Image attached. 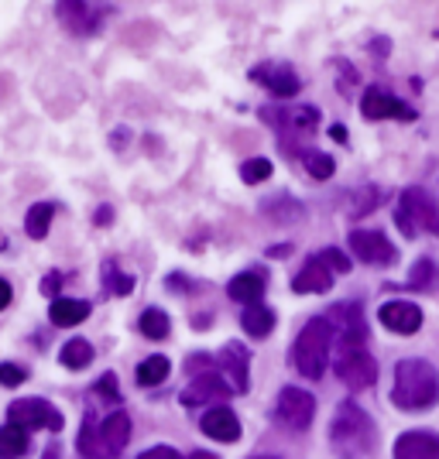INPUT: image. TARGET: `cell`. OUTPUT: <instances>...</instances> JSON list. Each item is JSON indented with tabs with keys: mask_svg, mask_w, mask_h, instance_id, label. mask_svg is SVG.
<instances>
[{
	"mask_svg": "<svg viewBox=\"0 0 439 459\" xmlns=\"http://www.w3.org/2000/svg\"><path fill=\"white\" fill-rule=\"evenodd\" d=\"M137 459H182V456L175 453L172 446H152V449H145Z\"/></svg>",
	"mask_w": 439,
	"mask_h": 459,
	"instance_id": "obj_40",
	"label": "cell"
},
{
	"mask_svg": "<svg viewBox=\"0 0 439 459\" xmlns=\"http://www.w3.org/2000/svg\"><path fill=\"white\" fill-rule=\"evenodd\" d=\"M103 285H107V291L110 295H131L134 291V274H124V271H117V261L114 257H107L103 261Z\"/></svg>",
	"mask_w": 439,
	"mask_h": 459,
	"instance_id": "obj_31",
	"label": "cell"
},
{
	"mask_svg": "<svg viewBox=\"0 0 439 459\" xmlns=\"http://www.w3.org/2000/svg\"><path fill=\"white\" fill-rule=\"evenodd\" d=\"M326 323L333 329V336L350 346V350H361V343L367 340V319H364V308L357 302L329 306L326 308Z\"/></svg>",
	"mask_w": 439,
	"mask_h": 459,
	"instance_id": "obj_8",
	"label": "cell"
},
{
	"mask_svg": "<svg viewBox=\"0 0 439 459\" xmlns=\"http://www.w3.org/2000/svg\"><path fill=\"white\" fill-rule=\"evenodd\" d=\"M58 360H62V367H69V370H83V367H90V360H93V346H90V340H69V343L62 346Z\"/></svg>",
	"mask_w": 439,
	"mask_h": 459,
	"instance_id": "obj_30",
	"label": "cell"
},
{
	"mask_svg": "<svg viewBox=\"0 0 439 459\" xmlns=\"http://www.w3.org/2000/svg\"><path fill=\"white\" fill-rule=\"evenodd\" d=\"M329 442H333L337 456L364 459L374 453L378 432H374V421H371V415H367L364 408H357L354 402H347L337 408V415L329 421Z\"/></svg>",
	"mask_w": 439,
	"mask_h": 459,
	"instance_id": "obj_3",
	"label": "cell"
},
{
	"mask_svg": "<svg viewBox=\"0 0 439 459\" xmlns=\"http://www.w3.org/2000/svg\"><path fill=\"white\" fill-rule=\"evenodd\" d=\"M203 436H210L216 442H237L241 439V419L230 411V408H210L203 421H199Z\"/></svg>",
	"mask_w": 439,
	"mask_h": 459,
	"instance_id": "obj_20",
	"label": "cell"
},
{
	"mask_svg": "<svg viewBox=\"0 0 439 459\" xmlns=\"http://www.w3.org/2000/svg\"><path fill=\"white\" fill-rule=\"evenodd\" d=\"M241 325H244V333L254 336V340H265L268 333L275 329V312L268 306H250L244 316H241Z\"/></svg>",
	"mask_w": 439,
	"mask_h": 459,
	"instance_id": "obj_28",
	"label": "cell"
},
{
	"mask_svg": "<svg viewBox=\"0 0 439 459\" xmlns=\"http://www.w3.org/2000/svg\"><path fill=\"white\" fill-rule=\"evenodd\" d=\"M233 394V387H230L216 370H206V374H199V377H192V384L182 391V402L186 404H203V402H224Z\"/></svg>",
	"mask_w": 439,
	"mask_h": 459,
	"instance_id": "obj_19",
	"label": "cell"
},
{
	"mask_svg": "<svg viewBox=\"0 0 439 459\" xmlns=\"http://www.w3.org/2000/svg\"><path fill=\"white\" fill-rule=\"evenodd\" d=\"M350 254L361 257L367 268H391L399 261V250L382 230H354L350 233Z\"/></svg>",
	"mask_w": 439,
	"mask_h": 459,
	"instance_id": "obj_9",
	"label": "cell"
},
{
	"mask_svg": "<svg viewBox=\"0 0 439 459\" xmlns=\"http://www.w3.org/2000/svg\"><path fill=\"white\" fill-rule=\"evenodd\" d=\"M337 377L350 387V391H367L371 384L378 381V364L371 353L364 350H347L344 357L337 360Z\"/></svg>",
	"mask_w": 439,
	"mask_h": 459,
	"instance_id": "obj_14",
	"label": "cell"
},
{
	"mask_svg": "<svg viewBox=\"0 0 439 459\" xmlns=\"http://www.w3.org/2000/svg\"><path fill=\"white\" fill-rule=\"evenodd\" d=\"M248 79L258 82V86H265L271 96H282V100H292V96L303 90V79L295 76V69L285 65V62H261V65H250Z\"/></svg>",
	"mask_w": 439,
	"mask_h": 459,
	"instance_id": "obj_11",
	"label": "cell"
},
{
	"mask_svg": "<svg viewBox=\"0 0 439 459\" xmlns=\"http://www.w3.org/2000/svg\"><path fill=\"white\" fill-rule=\"evenodd\" d=\"M216 360H220V370L230 377V387L237 391V394H248L250 387V353L244 343H227L220 353H216Z\"/></svg>",
	"mask_w": 439,
	"mask_h": 459,
	"instance_id": "obj_16",
	"label": "cell"
},
{
	"mask_svg": "<svg viewBox=\"0 0 439 459\" xmlns=\"http://www.w3.org/2000/svg\"><path fill=\"white\" fill-rule=\"evenodd\" d=\"M192 325L196 329H206V325H213V316L206 312V316H192Z\"/></svg>",
	"mask_w": 439,
	"mask_h": 459,
	"instance_id": "obj_46",
	"label": "cell"
},
{
	"mask_svg": "<svg viewBox=\"0 0 439 459\" xmlns=\"http://www.w3.org/2000/svg\"><path fill=\"white\" fill-rule=\"evenodd\" d=\"M127 442H131V419H127V411H110L100 425H96L93 411H86L83 429H79V439H76L83 456L117 459Z\"/></svg>",
	"mask_w": 439,
	"mask_h": 459,
	"instance_id": "obj_4",
	"label": "cell"
},
{
	"mask_svg": "<svg viewBox=\"0 0 439 459\" xmlns=\"http://www.w3.org/2000/svg\"><path fill=\"white\" fill-rule=\"evenodd\" d=\"M408 291H436L439 288V264L433 257H419L412 271H408V278H405V285Z\"/></svg>",
	"mask_w": 439,
	"mask_h": 459,
	"instance_id": "obj_24",
	"label": "cell"
},
{
	"mask_svg": "<svg viewBox=\"0 0 439 459\" xmlns=\"http://www.w3.org/2000/svg\"><path fill=\"white\" fill-rule=\"evenodd\" d=\"M110 220H114V210H110V206H100V210L93 212V223H96V227H107Z\"/></svg>",
	"mask_w": 439,
	"mask_h": 459,
	"instance_id": "obj_42",
	"label": "cell"
},
{
	"mask_svg": "<svg viewBox=\"0 0 439 459\" xmlns=\"http://www.w3.org/2000/svg\"><path fill=\"white\" fill-rule=\"evenodd\" d=\"M210 353H192L189 360H186V370H189L192 377H199V374H206L210 370Z\"/></svg>",
	"mask_w": 439,
	"mask_h": 459,
	"instance_id": "obj_39",
	"label": "cell"
},
{
	"mask_svg": "<svg viewBox=\"0 0 439 459\" xmlns=\"http://www.w3.org/2000/svg\"><path fill=\"white\" fill-rule=\"evenodd\" d=\"M333 288V271L323 264V257L320 254H312L303 271L292 278V291L295 295H326Z\"/></svg>",
	"mask_w": 439,
	"mask_h": 459,
	"instance_id": "obj_18",
	"label": "cell"
},
{
	"mask_svg": "<svg viewBox=\"0 0 439 459\" xmlns=\"http://www.w3.org/2000/svg\"><path fill=\"white\" fill-rule=\"evenodd\" d=\"M41 295H56L58 288H62V274H58V271H48V274H45V278H41Z\"/></svg>",
	"mask_w": 439,
	"mask_h": 459,
	"instance_id": "obj_41",
	"label": "cell"
},
{
	"mask_svg": "<svg viewBox=\"0 0 439 459\" xmlns=\"http://www.w3.org/2000/svg\"><path fill=\"white\" fill-rule=\"evenodd\" d=\"M265 281L268 274L265 271H244V274H237V278H230L227 285V295L233 302H244V306H261V299H265Z\"/></svg>",
	"mask_w": 439,
	"mask_h": 459,
	"instance_id": "obj_21",
	"label": "cell"
},
{
	"mask_svg": "<svg viewBox=\"0 0 439 459\" xmlns=\"http://www.w3.org/2000/svg\"><path fill=\"white\" fill-rule=\"evenodd\" d=\"M275 411H278V419L285 421L288 429H295V432H306L312 415H316V398L309 394L306 387H282L278 391V404H275Z\"/></svg>",
	"mask_w": 439,
	"mask_h": 459,
	"instance_id": "obj_12",
	"label": "cell"
},
{
	"mask_svg": "<svg viewBox=\"0 0 439 459\" xmlns=\"http://www.w3.org/2000/svg\"><path fill=\"white\" fill-rule=\"evenodd\" d=\"M378 319L384 329H391L399 336H412L422 329V308L416 302H405V299H391L378 308Z\"/></svg>",
	"mask_w": 439,
	"mask_h": 459,
	"instance_id": "obj_15",
	"label": "cell"
},
{
	"mask_svg": "<svg viewBox=\"0 0 439 459\" xmlns=\"http://www.w3.org/2000/svg\"><path fill=\"white\" fill-rule=\"evenodd\" d=\"M361 114L367 120H401V124H412L419 117L408 103H401L399 96H391L388 90H378V86L361 96Z\"/></svg>",
	"mask_w": 439,
	"mask_h": 459,
	"instance_id": "obj_13",
	"label": "cell"
},
{
	"mask_svg": "<svg viewBox=\"0 0 439 459\" xmlns=\"http://www.w3.org/2000/svg\"><path fill=\"white\" fill-rule=\"evenodd\" d=\"M320 257H323V264L333 271V274H350V268H354V261L347 257L344 250H337V247H326Z\"/></svg>",
	"mask_w": 439,
	"mask_h": 459,
	"instance_id": "obj_36",
	"label": "cell"
},
{
	"mask_svg": "<svg viewBox=\"0 0 439 459\" xmlns=\"http://www.w3.org/2000/svg\"><path fill=\"white\" fill-rule=\"evenodd\" d=\"M271 161L268 158H248L244 165H241V178H244V186H261V182H268L271 178Z\"/></svg>",
	"mask_w": 439,
	"mask_h": 459,
	"instance_id": "obj_33",
	"label": "cell"
},
{
	"mask_svg": "<svg viewBox=\"0 0 439 459\" xmlns=\"http://www.w3.org/2000/svg\"><path fill=\"white\" fill-rule=\"evenodd\" d=\"M11 299H14V291H11V285H7L4 278H0V312L11 306Z\"/></svg>",
	"mask_w": 439,
	"mask_h": 459,
	"instance_id": "obj_43",
	"label": "cell"
},
{
	"mask_svg": "<svg viewBox=\"0 0 439 459\" xmlns=\"http://www.w3.org/2000/svg\"><path fill=\"white\" fill-rule=\"evenodd\" d=\"M261 216L271 220V223H278V227H288V223L306 220V210H303V203L292 199V195H271V199L261 203Z\"/></svg>",
	"mask_w": 439,
	"mask_h": 459,
	"instance_id": "obj_23",
	"label": "cell"
},
{
	"mask_svg": "<svg viewBox=\"0 0 439 459\" xmlns=\"http://www.w3.org/2000/svg\"><path fill=\"white\" fill-rule=\"evenodd\" d=\"M56 14L62 21V28L76 39H93L103 28V18L110 14V7L103 4H83V0H69V4H56Z\"/></svg>",
	"mask_w": 439,
	"mask_h": 459,
	"instance_id": "obj_7",
	"label": "cell"
},
{
	"mask_svg": "<svg viewBox=\"0 0 439 459\" xmlns=\"http://www.w3.org/2000/svg\"><path fill=\"white\" fill-rule=\"evenodd\" d=\"M254 459H271V456H254Z\"/></svg>",
	"mask_w": 439,
	"mask_h": 459,
	"instance_id": "obj_49",
	"label": "cell"
},
{
	"mask_svg": "<svg viewBox=\"0 0 439 459\" xmlns=\"http://www.w3.org/2000/svg\"><path fill=\"white\" fill-rule=\"evenodd\" d=\"M165 285H169V291H182V295L203 291V281H192L189 274H182V271H172V274L165 278Z\"/></svg>",
	"mask_w": 439,
	"mask_h": 459,
	"instance_id": "obj_37",
	"label": "cell"
},
{
	"mask_svg": "<svg viewBox=\"0 0 439 459\" xmlns=\"http://www.w3.org/2000/svg\"><path fill=\"white\" fill-rule=\"evenodd\" d=\"M24 381H28V370L21 364H0V384L4 387H21Z\"/></svg>",
	"mask_w": 439,
	"mask_h": 459,
	"instance_id": "obj_38",
	"label": "cell"
},
{
	"mask_svg": "<svg viewBox=\"0 0 439 459\" xmlns=\"http://www.w3.org/2000/svg\"><path fill=\"white\" fill-rule=\"evenodd\" d=\"M93 306L83 302V299H52L48 306V323L58 325V329H69V325H79L90 319Z\"/></svg>",
	"mask_w": 439,
	"mask_h": 459,
	"instance_id": "obj_22",
	"label": "cell"
},
{
	"mask_svg": "<svg viewBox=\"0 0 439 459\" xmlns=\"http://www.w3.org/2000/svg\"><path fill=\"white\" fill-rule=\"evenodd\" d=\"M28 453V432L21 425H0V459H21Z\"/></svg>",
	"mask_w": 439,
	"mask_h": 459,
	"instance_id": "obj_29",
	"label": "cell"
},
{
	"mask_svg": "<svg viewBox=\"0 0 439 459\" xmlns=\"http://www.w3.org/2000/svg\"><path fill=\"white\" fill-rule=\"evenodd\" d=\"M391 402L401 411H426L439 402V374L429 360L408 357L395 364V387H391Z\"/></svg>",
	"mask_w": 439,
	"mask_h": 459,
	"instance_id": "obj_1",
	"label": "cell"
},
{
	"mask_svg": "<svg viewBox=\"0 0 439 459\" xmlns=\"http://www.w3.org/2000/svg\"><path fill=\"white\" fill-rule=\"evenodd\" d=\"M378 199H382V192L374 189V186H364L357 195H354V210H347L350 216H364V212H371V210H378Z\"/></svg>",
	"mask_w": 439,
	"mask_h": 459,
	"instance_id": "obj_35",
	"label": "cell"
},
{
	"mask_svg": "<svg viewBox=\"0 0 439 459\" xmlns=\"http://www.w3.org/2000/svg\"><path fill=\"white\" fill-rule=\"evenodd\" d=\"M391 459H439V436L426 429L401 432L391 446Z\"/></svg>",
	"mask_w": 439,
	"mask_h": 459,
	"instance_id": "obj_17",
	"label": "cell"
},
{
	"mask_svg": "<svg viewBox=\"0 0 439 459\" xmlns=\"http://www.w3.org/2000/svg\"><path fill=\"white\" fill-rule=\"evenodd\" d=\"M333 329L326 323V316L320 319H309L303 325V333L295 336V346H292V364L295 370L306 377V381H320L326 374V360H329V346H333Z\"/></svg>",
	"mask_w": 439,
	"mask_h": 459,
	"instance_id": "obj_5",
	"label": "cell"
},
{
	"mask_svg": "<svg viewBox=\"0 0 439 459\" xmlns=\"http://www.w3.org/2000/svg\"><path fill=\"white\" fill-rule=\"evenodd\" d=\"M52 216H56V203H35L28 216H24V230L31 240H45L48 227H52Z\"/></svg>",
	"mask_w": 439,
	"mask_h": 459,
	"instance_id": "obj_27",
	"label": "cell"
},
{
	"mask_svg": "<svg viewBox=\"0 0 439 459\" xmlns=\"http://www.w3.org/2000/svg\"><path fill=\"white\" fill-rule=\"evenodd\" d=\"M268 257H285V254H292V244H275V247L265 250Z\"/></svg>",
	"mask_w": 439,
	"mask_h": 459,
	"instance_id": "obj_45",
	"label": "cell"
},
{
	"mask_svg": "<svg viewBox=\"0 0 439 459\" xmlns=\"http://www.w3.org/2000/svg\"><path fill=\"white\" fill-rule=\"evenodd\" d=\"M261 120H268V127L278 134V144L288 158H306L312 148H309V137L316 134L320 127V110L316 107H265L261 110Z\"/></svg>",
	"mask_w": 439,
	"mask_h": 459,
	"instance_id": "obj_2",
	"label": "cell"
},
{
	"mask_svg": "<svg viewBox=\"0 0 439 459\" xmlns=\"http://www.w3.org/2000/svg\"><path fill=\"white\" fill-rule=\"evenodd\" d=\"M303 165H306V172L312 175L316 182H326V178H333V172H337V161L323 152H309L306 158H303Z\"/></svg>",
	"mask_w": 439,
	"mask_h": 459,
	"instance_id": "obj_32",
	"label": "cell"
},
{
	"mask_svg": "<svg viewBox=\"0 0 439 459\" xmlns=\"http://www.w3.org/2000/svg\"><path fill=\"white\" fill-rule=\"evenodd\" d=\"M93 398L96 402H103V404H120V391H117L114 374H103V377L93 384Z\"/></svg>",
	"mask_w": 439,
	"mask_h": 459,
	"instance_id": "obj_34",
	"label": "cell"
},
{
	"mask_svg": "<svg viewBox=\"0 0 439 459\" xmlns=\"http://www.w3.org/2000/svg\"><path fill=\"white\" fill-rule=\"evenodd\" d=\"M395 227L416 240L422 230L439 237V206L433 203V195L422 189V186H408L399 195V210H395Z\"/></svg>",
	"mask_w": 439,
	"mask_h": 459,
	"instance_id": "obj_6",
	"label": "cell"
},
{
	"mask_svg": "<svg viewBox=\"0 0 439 459\" xmlns=\"http://www.w3.org/2000/svg\"><path fill=\"white\" fill-rule=\"evenodd\" d=\"M189 459H216V456H213V453H192Z\"/></svg>",
	"mask_w": 439,
	"mask_h": 459,
	"instance_id": "obj_48",
	"label": "cell"
},
{
	"mask_svg": "<svg viewBox=\"0 0 439 459\" xmlns=\"http://www.w3.org/2000/svg\"><path fill=\"white\" fill-rule=\"evenodd\" d=\"M329 137H333L337 144H347V141H350V134H347L344 124H333V127H329Z\"/></svg>",
	"mask_w": 439,
	"mask_h": 459,
	"instance_id": "obj_44",
	"label": "cell"
},
{
	"mask_svg": "<svg viewBox=\"0 0 439 459\" xmlns=\"http://www.w3.org/2000/svg\"><path fill=\"white\" fill-rule=\"evenodd\" d=\"M169 370H172L169 357L154 353V357H148V360H141V364H137V370H134V381L141 384V387H158V384L169 377Z\"/></svg>",
	"mask_w": 439,
	"mask_h": 459,
	"instance_id": "obj_26",
	"label": "cell"
},
{
	"mask_svg": "<svg viewBox=\"0 0 439 459\" xmlns=\"http://www.w3.org/2000/svg\"><path fill=\"white\" fill-rule=\"evenodd\" d=\"M7 419H11V425H21L24 432L28 429L62 432V425H66V419H62V411H58L56 404L41 402V398H21V402H14L7 408Z\"/></svg>",
	"mask_w": 439,
	"mask_h": 459,
	"instance_id": "obj_10",
	"label": "cell"
},
{
	"mask_svg": "<svg viewBox=\"0 0 439 459\" xmlns=\"http://www.w3.org/2000/svg\"><path fill=\"white\" fill-rule=\"evenodd\" d=\"M137 329H141L145 340H165V336L172 333V319H169L165 308L148 306L145 312H141V319H137Z\"/></svg>",
	"mask_w": 439,
	"mask_h": 459,
	"instance_id": "obj_25",
	"label": "cell"
},
{
	"mask_svg": "<svg viewBox=\"0 0 439 459\" xmlns=\"http://www.w3.org/2000/svg\"><path fill=\"white\" fill-rule=\"evenodd\" d=\"M41 459H58V446H48V449L41 453Z\"/></svg>",
	"mask_w": 439,
	"mask_h": 459,
	"instance_id": "obj_47",
	"label": "cell"
}]
</instances>
